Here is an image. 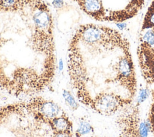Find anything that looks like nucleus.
Wrapping results in <instances>:
<instances>
[{
    "label": "nucleus",
    "mask_w": 154,
    "mask_h": 137,
    "mask_svg": "<svg viewBox=\"0 0 154 137\" xmlns=\"http://www.w3.org/2000/svg\"><path fill=\"white\" fill-rule=\"evenodd\" d=\"M87 16L98 22H106L108 10L102 0H73Z\"/></svg>",
    "instance_id": "7"
},
{
    "label": "nucleus",
    "mask_w": 154,
    "mask_h": 137,
    "mask_svg": "<svg viewBox=\"0 0 154 137\" xmlns=\"http://www.w3.org/2000/svg\"><path fill=\"white\" fill-rule=\"evenodd\" d=\"M150 96V91L147 88H141L136 97L137 105H140L146 102Z\"/></svg>",
    "instance_id": "14"
},
{
    "label": "nucleus",
    "mask_w": 154,
    "mask_h": 137,
    "mask_svg": "<svg viewBox=\"0 0 154 137\" xmlns=\"http://www.w3.org/2000/svg\"><path fill=\"white\" fill-rule=\"evenodd\" d=\"M152 128V123L150 119L146 118L138 121L137 127L138 137H149Z\"/></svg>",
    "instance_id": "9"
},
{
    "label": "nucleus",
    "mask_w": 154,
    "mask_h": 137,
    "mask_svg": "<svg viewBox=\"0 0 154 137\" xmlns=\"http://www.w3.org/2000/svg\"><path fill=\"white\" fill-rule=\"evenodd\" d=\"M154 28V8L149 7L144 17L141 32Z\"/></svg>",
    "instance_id": "10"
},
{
    "label": "nucleus",
    "mask_w": 154,
    "mask_h": 137,
    "mask_svg": "<svg viewBox=\"0 0 154 137\" xmlns=\"http://www.w3.org/2000/svg\"><path fill=\"white\" fill-rule=\"evenodd\" d=\"M52 4L55 8L60 9L64 5V0H53Z\"/></svg>",
    "instance_id": "15"
},
{
    "label": "nucleus",
    "mask_w": 154,
    "mask_h": 137,
    "mask_svg": "<svg viewBox=\"0 0 154 137\" xmlns=\"http://www.w3.org/2000/svg\"><path fill=\"white\" fill-rule=\"evenodd\" d=\"M141 34L140 41L144 43L149 46H154V28L144 30Z\"/></svg>",
    "instance_id": "12"
},
{
    "label": "nucleus",
    "mask_w": 154,
    "mask_h": 137,
    "mask_svg": "<svg viewBox=\"0 0 154 137\" xmlns=\"http://www.w3.org/2000/svg\"><path fill=\"white\" fill-rule=\"evenodd\" d=\"M115 76L111 82H116L126 90L133 97L137 90L135 67L131 52L123 53L113 66Z\"/></svg>",
    "instance_id": "4"
},
{
    "label": "nucleus",
    "mask_w": 154,
    "mask_h": 137,
    "mask_svg": "<svg viewBox=\"0 0 154 137\" xmlns=\"http://www.w3.org/2000/svg\"><path fill=\"white\" fill-rule=\"evenodd\" d=\"M93 132L92 126L87 121H82L79 123L76 130L75 131V136L76 137H81L86 135L90 134Z\"/></svg>",
    "instance_id": "11"
},
{
    "label": "nucleus",
    "mask_w": 154,
    "mask_h": 137,
    "mask_svg": "<svg viewBox=\"0 0 154 137\" xmlns=\"http://www.w3.org/2000/svg\"><path fill=\"white\" fill-rule=\"evenodd\" d=\"M48 126L51 127L52 133L73 131V123L64 112L52 120Z\"/></svg>",
    "instance_id": "8"
},
{
    "label": "nucleus",
    "mask_w": 154,
    "mask_h": 137,
    "mask_svg": "<svg viewBox=\"0 0 154 137\" xmlns=\"http://www.w3.org/2000/svg\"><path fill=\"white\" fill-rule=\"evenodd\" d=\"M149 7H152V8H154V0H153L150 4V5H149Z\"/></svg>",
    "instance_id": "16"
},
{
    "label": "nucleus",
    "mask_w": 154,
    "mask_h": 137,
    "mask_svg": "<svg viewBox=\"0 0 154 137\" xmlns=\"http://www.w3.org/2000/svg\"><path fill=\"white\" fill-rule=\"evenodd\" d=\"M24 104L25 112L37 121L48 125L52 120L64 112L58 103L41 96L33 97L25 101Z\"/></svg>",
    "instance_id": "3"
},
{
    "label": "nucleus",
    "mask_w": 154,
    "mask_h": 137,
    "mask_svg": "<svg viewBox=\"0 0 154 137\" xmlns=\"http://www.w3.org/2000/svg\"><path fill=\"white\" fill-rule=\"evenodd\" d=\"M145 0H130L124 8L117 10H108L106 22H123L135 16L141 10Z\"/></svg>",
    "instance_id": "6"
},
{
    "label": "nucleus",
    "mask_w": 154,
    "mask_h": 137,
    "mask_svg": "<svg viewBox=\"0 0 154 137\" xmlns=\"http://www.w3.org/2000/svg\"><path fill=\"white\" fill-rule=\"evenodd\" d=\"M58 68L54 20L45 0H0V90L34 95L54 82Z\"/></svg>",
    "instance_id": "1"
},
{
    "label": "nucleus",
    "mask_w": 154,
    "mask_h": 137,
    "mask_svg": "<svg viewBox=\"0 0 154 137\" xmlns=\"http://www.w3.org/2000/svg\"><path fill=\"white\" fill-rule=\"evenodd\" d=\"M86 50L96 53L120 49L122 53L130 52V44L117 29L95 23L79 25L71 37Z\"/></svg>",
    "instance_id": "2"
},
{
    "label": "nucleus",
    "mask_w": 154,
    "mask_h": 137,
    "mask_svg": "<svg viewBox=\"0 0 154 137\" xmlns=\"http://www.w3.org/2000/svg\"><path fill=\"white\" fill-rule=\"evenodd\" d=\"M63 97L66 104L72 110H76L79 107V104L76 100L75 97L67 90L63 91Z\"/></svg>",
    "instance_id": "13"
},
{
    "label": "nucleus",
    "mask_w": 154,
    "mask_h": 137,
    "mask_svg": "<svg viewBox=\"0 0 154 137\" xmlns=\"http://www.w3.org/2000/svg\"><path fill=\"white\" fill-rule=\"evenodd\" d=\"M128 100L119 94L103 91L94 96L88 107L99 114L110 116L128 103Z\"/></svg>",
    "instance_id": "5"
}]
</instances>
